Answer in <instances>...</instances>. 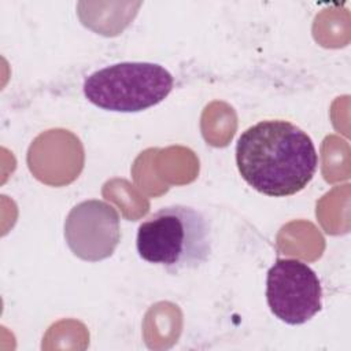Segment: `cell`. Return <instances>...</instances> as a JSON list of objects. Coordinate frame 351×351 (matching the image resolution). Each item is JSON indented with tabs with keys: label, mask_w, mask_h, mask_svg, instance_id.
Wrapping results in <instances>:
<instances>
[{
	"label": "cell",
	"mask_w": 351,
	"mask_h": 351,
	"mask_svg": "<svg viewBox=\"0 0 351 351\" xmlns=\"http://www.w3.org/2000/svg\"><path fill=\"white\" fill-rule=\"evenodd\" d=\"M174 78L158 63L121 62L89 74L84 95L107 111L138 112L163 101L171 92Z\"/></svg>",
	"instance_id": "3957f363"
},
{
	"label": "cell",
	"mask_w": 351,
	"mask_h": 351,
	"mask_svg": "<svg viewBox=\"0 0 351 351\" xmlns=\"http://www.w3.org/2000/svg\"><path fill=\"white\" fill-rule=\"evenodd\" d=\"M64 239L75 256L89 262L106 259L121 240L119 214L104 200H84L70 210Z\"/></svg>",
	"instance_id": "5b68a950"
},
{
	"label": "cell",
	"mask_w": 351,
	"mask_h": 351,
	"mask_svg": "<svg viewBox=\"0 0 351 351\" xmlns=\"http://www.w3.org/2000/svg\"><path fill=\"white\" fill-rule=\"evenodd\" d=\"M266 300L282 322L302 325L322 308V288L317 273L295 258H280L269 269Z\"/></svg>",
	"instance_id": "277c9868"
},
{
	"label": "cell",
	"mask_w": 351,
	"mask_h": 351,
	"mask_svg": "<svg viewBox=\"0 0 351 351\" xmlns=\"http://www.w3.org/2000/svg\"><path fill=\"white\" fill-rule=\"evenodd\" d=\"M236 165L255 191L291 196L313 180L318 154L311 137L284 119L261 121L245 129L236 144Z\"/></svg>",
	"instance_id": "6da1fadb"
},
{
	"label": "cell",
	"mask_w": 351,
	"mask_h": 351,
	"mask_svg": "<svg viewBox=\"0 0 351 351\" xmlns=\"http://www.w3.org/2000/svg\"><path fill=\"white\" fill-rule=\"evenodd\" d=\"M211 247L210 222L184 204L162 207L140 223L136 236L138 255L170 273L200 267L208 261Z\"/></svg>",
	"instance_id": "7a4b0ae2"
}]
</instances>
